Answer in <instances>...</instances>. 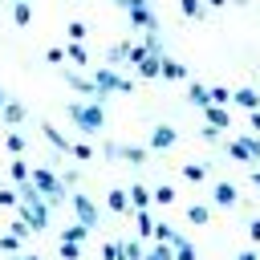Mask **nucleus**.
<instances>
[{"mask_svg": "<svg viewBox=\"0 0 260 260\" xmlns=\"http://www.w3.org/2000/svg\"><path fill=\"white\" fill-rule=\"evenodd\" d=\"M28 183L41 191V199H45L49 207H57V203H65V199H69V187H65V183H61V175H57V171H49V167H32Z\"/></svg>", "mask_w": 260, "mask_h": 260, "instance_id": "f257e3e1", "label": "nucleus"}, {"mask_svg": "<svg viewBox=\"0 0 260 260\" xmlns=\"http://www.w3.org/2000/svg\"><path fill=\"white\" fill-rule=\"evenodd\" d=\"M69 122H73L81 134H98V130L106 126V110H102L98 102H73V106H69Z\"/></svg>", "mask_w": 260, "mask_h": 260, "instance_id": "f03ea898", "label": "nucleus"}, {"mask_svg": "<svg viewBox=\"0 0 260 260\" xmlns=\"http://www.w3.org/2000/svg\"><path fill=\"white\" fill-rule=\"evenodd\" d=\"M93 85H98V102L106 98V93H130L134 89V81H126L118 69H110V65H102V69H93Z\"/></svg>", "mask_w": 260, "mask_h": 260, "instance_id": "7ed1b4c3", "label": "nucleus"}, {"mask_svg": "<svg viewBox=\"0 0 260 260\" xmlns=\"http://www.w3.org/2000/svg\"><path fill=\"white\" fill-rule=\"evenodd\" d=\"M102 154H106L110 162H130V167H142V162H146V150H142V146H130V142H106Z\"/></svg>", "mask_w": 260, "mask_h": 260, "instance_id": "20e7f679", "label": "nucleus"}, {"mask_svg": "<svg viewBox=\"0 0 260 260\" xmlns=\"http://www.w3.org/2000/svg\"><path fill=\"white\" fill-rule=\"evenodd\" d=\"M69 207H73V215H77V223H85L89 232L98 228V219H102V211H98V203L85 195V191H73L69 195Z\"/></svg>", "mask_w": 260, "mask_h": 260, "instance_id": "39448f33", "label": "nucleus"}, {"mask_svg": "<svg viewBox=\"0 0 260 260\" xmlns=\"http://www.w3.org/2000/svg\"><path fill=\"white\" fill-rule=\"evenodd\" d=\"M65 85L77 89L81 98H93V102H98V85H93V77H85L81 69H69V73H65ZM98 106H102V102H98Z\"/></svg>", "mask_w": 260, "mask_h": 260, "instance_id": "423d86ee", "label": "nucleus"}, {"mask_svg": "<svg viewBox=\"0 0 260 260\" xmlns=\"http://www.w3.org/2000/svg\"><path fill=\"white\" fill-rule=\"evenodd\" d=\"M130 24H134V28H142V32H158V16H154V8H150V4L130 8Z\"/></svg>", "mask_w": 260, "mask_h": 260, "instance_id": "0eeeda50", "label": "nucleus"}, {"mask_svg": "<svg viewBox=\"0 0 260 260\" xmlns=\"http://www.w3.org/2000/svg\"><path fill=\"white\" fill-rule=\"evenodd\" d=\"M175 142H179V130H175V126L158 122V126L150 130V150H171Z\"/></svg>", "mask_w": 260, "mask_h": 260, "instance_id": "6e6552de", "label": "nucleus"}, {"mask_svg": "<svg viewBox=\"0 0 260 260\" xmlns=\"http://www.w3.org/2000/svg\"><path fill=\"white\" fill-rule=\"evenodd\" d=\"M232 102H236L240 110H248V114H252V110H260V93H256L252 85H240V89H232Z\"/></svg>", "mask_w": 260, "mask_h": 260, "instance_id": "1a4fd4ad", "label": "nucleus"}, {"mask_svg": "<svg viewBox=\"0 0 260 260\" xmlns=\"http://www.w3.org/2000/svg\"><path fill=\"white\" fill-rule=\"evenodd\" d=\"M126 195H130V207H134V211H146V207L154 203L150 187H142V183H130V187H126Z\"/></svg>", "mask_w": 260, "mask_h": 260, "instance_id": "9d476101", "label": "nucleus"}, {"mask_svg": "<svg viewBox=\"0 0 260 260\" xmlns=\"http://www.w3.org/2000/svg\"><path fill=\"white\" fill-rule=\"evenodd\" d=\"M0 118H4V122L16 130V126L28 118V110H24V102H12V98H8V102H4V110H0Z\"/></svg>", "mask_w": 260, "mask_h": 260, "instance_id": "9b49d317", "label": "nucleus"}, {"mask_svg": "<svg viewBox=\"0 0 260 260\" xmlns=\"http://www.w3.org/2000/svg\"><path fill=\"white\" fill-rule=\"evenodd\" d=\"M158 77H167V81H183V77H187V65H183V61H175V57H162Z\"/></svg>", "mask_w": 260, "mask_h": 260, "instance_id": "f8f14e48", "label": "nucleus"}, {"mask_svg": "<svg viewBox=\"0 0 260 260\" xmlns=\"http://www.w3.org/2000/svg\"><path fill=\"white\" fill-rule=\"evenodd\" d=\"M203 118H207V126H215V130H228V126H232V114H228L223 106H203Z\"/></svg>", "mask_w": 260, "mask_h": 260, "instance_id": "ddd939ff", "label": "nucleus"}, {"mask_svg": "<svg viewBox=\"0 0 260 260\" xmlns=\"http://www.w3.org/2000/svg\"><path fill=\"white\" fill-rule=\"evenodd\" d=\"M41 134H45V142H49L53 150H65V154H69V146H73V142H69V138H65V134H61L57 126H49V122H41Z\"/></svg>", "mask_w": 260, "mask_h": 260, "instance_id": "4468645a", "label": "nucleus"}, {"mask_svg": "<svg viewBox=\"0 0 260 260\" xmlns=\"http://www.w3.org/2000/svg\"><path fill=\"white\" fill-rule=\"evenodd\" d=\"M130 49H134L130 41H118V45H110V49H106V65L114 69V65H122V61H130Z\"/></svg>", "mask_w": 260, "mask_h": 260, "instance_id": "2eb2a0df", "label": "nucleus"}, {"mask_svg": "<svg viewBox=\"0 0 260 260\" xmlns=\"http://www.w3.org/2000/svg\"><path fill=\"white\" fill-rule=\"evenodd\" d=\"M211 199H215L219 207H236V199H240V195H236V187H232V183H215V187H211Z\"/></svg>", "mask_w": 260, "mask_h": 260, "instance_id": "dca6fc26", "label": "nucleus"}, {"mask_svg": "<svg viewBox=\"0 0 260 260\" xmlns=\"http://www.w3.org/2000/svg\"><path fill=\"white\" fill-rule=\"evenodd\" d=\"M106 207H110L114 215H122V211H130V195H126L122 187H110V195H106Z\"/></svg>", "mask_w": 260, "mask_h": 260, "instance_id": "f3484780", "label": "nucleus"}, {"mask_svg": "<svg viewBox=\"0 0 260 260\" xmlns=\"http://www.w3.org/2000/svg\"><path fill=\"white\" fill-rule=\"evenodd\" d=\"M187 102H191V106H199V110H203V106H211L207 85H203V81H191V85H187Z\"/></svg>", "mask_w": 260, "mask_h": 260, "instance_id": "a211bd4d", "label": "nucleus"}, {"mask_svg": "<svg viewBox=\"0 0 260 260\" xmlns=\"http://www.w3.org/2000/svg\"><path fill=\"white\" fill-rule=\"evenodd\" d=\"M65 57H69V61H73L77 69H85V65H89V53H85V41H73V45L65 49Z\"/></svg>", "mask_w": 260, "mask_h": 260, "instance_id": "6ab92c4d", "label": "nucleus"}, {"mask_svg": "<svg viewBox=\"0 0 260 260\" xmlns=\"http://www.w3.org/2000/svg\"><path fill=\"white\" fill-rule=\"evenodd\" d=\"M85 236H89V228H85V223H77V219L61 232V240H65V244H85Z\"/></svg>", "mask_w": 260, "mask_h": 260, "instance_id": "aec40b11", "label": "nucleus"}, {"mask_svg": "<svg viewBox=\"0 0 260 260\" xmlns=\"http://www.w3.org/2000/svg\"><path fill=\"white\" fill-rule=\"evenodd\" d=\"M179 8H183L187 20H203V16H207V4H203V0H179Z\"/></svg>", "mask_w": 260, "mask_h": 260, "instance_id": "412c9836", "label": "nucleus"}, {"mask_svg": "<svg viewBox=\"0 0 260 260\" xmlns=\"http://www.w3.org/2000/svg\"><path fill=\"white\" fill-rule=\"evenodd\" d=\"M134 223H138V240H154V219L146 211H134Z\"/></svg>", "mask_w": 260, "mask_h": 260, "instance_id": "4be33fe9", "label": "nucleus"}, {"mask_svg": "<svg viewBox=\"0 0 260 260\" xmlns=\"http://www.w3.org/2000/svg\"><path fill=\"white\" fill-rule=\"evenodd\" d=\"M8 175H12V183H28V175H32V167H28L24 158H12V167H8Z\"/></svg>", "mask_w": 260, "mask_h": 260, "instance_id": "5701e85b", "label": "nucleus"}, {"mask_svg": "<svg viewBox=\"0 0 260 260\" xmlns=\"http://www.w3.org/2000/svg\"><path fill=\"white\" fill-rule=\"evenodd\" d=\"M158 65H162V57H142L134 69H138L142 77H158Z\"/></svg>", "mask_w": 260, "mask_h": 260, "instance_id": "b1692460", "label": "nucleus"}, {"mask_svg": "<svg viewBox=\"0 0 260 260\" xmlns=\"http://www.w3.org/2000/svg\"><path fill=\"white\" fill-rule=\"evenodd\" d=\"M4 146H8V154H12V158H20V154H24V150H28V142H24V138H20V134H16V130H12V134H8V138H4Z\"/></svg>", "mask_w": 260, "mask_h": 260, "instance_id": "393cba45", "label": "nucleus"}, {"mask_svg": "<svg viewBox=\"0 0 260 260\" xmlns=\"http://www.w3.org/2000/svg\"><path fill=\"white\" fill-rule=\"evenodd\" d=\"M187 219H191V223H207V219H211V207H207V203H191V207H187Z\"/></svg>", "mask_w": 260, "mask_h": 260, "instance_id": "a878e982", "label": "nucleus"}, {"mask_svg": "<svg viewBox=\"0 0 260 260\" xmlns=\"http://www.w3.org/2000/svg\"><path fill=\"white\" fill-rule=\"evenodd\" d=\"M171 252H175V260H199V256H195V248H191V244H187L183 236H179V240L171 244Z\"/></svg>", "mask_w": 260, "mask_h": 260, "instance_id": "bb28decb", "label": "nucleus"}, {"mask_svg": "<svg viewBox=\"0 0 260 260\" xmlns=\"http://www.w3.org/2000/svg\"><path fill=\"white\" fill-rule=\"evenodd\" d=\"M12 20H16V24H28V20H32V8H28V0H16V4H12Z\"/></svg>", "mask_w": 260, "mask_h": 260, "instance_id": "cd10ccee", "label": "nucleus"}, {"mask_svg": "<svg viewBox=\"0 0 260 260\" xmlns=\"http://www.w3.org/2000/svg\"><path fill=\"white\" fill-rule=\"evenodd\" d=\"M154 240H158V244H175V240H179V232H175L171 223H154Z\"/></svg>", "mask_w": 260, "mask_h": 260, "instance_id": "c85d7f7f", "label": "nucleus"}, {"mask_svg": "<svg viewBox=\"0 0 260 260\" xmlns=\"http://www.w3.org/2000/svg\"><path fill=\"white\" fill-rule=\"evenodd\" d=\"M240 142H244V150L252 154V162H260V134H240Z\"/></svg>", "mask_w": 260, "mask_h": 260, "instance_id": "c756f323", "label": "nucleus"}, {"mask_svg": "<svg viewBox=\"0 0 260 260\" xmlns=\"http://www.w3.org/2000/svg\"><path fill=\"white\" fill-rule=\"evenodd\" d=\"M142 260H175V252H171V244H154V248H146Z\"/></svg>", "mask_w": 260, "mask_h": 260, "instance_id": "7c9ffc66", "label": "nucleus"}, {"mask_svg": "<svg viewBox=\"0 0 260 260\" xmlns=\"http://www.w3.org/2000/svg\"><path fill=\"white\" fill-rule=\"evenodd\" d=\"M207 93H211V106H223V102H232V89H228V85H207Z\"/></svg>", "mask_w": 260, "mask_h": 260, "instance_id": "2f4dec72", "label": "nucleus"}, {"mask_svg": "<svg viewBox=\"0 0 260 260\" xmlns=\"http://www.w3.org/2000/svg\"><path fill=\"white\" fill-rule=\"evenodd\" d=\"M183 179H191V183H203V179H207V167H199V162H187V167H183Z\"/></svg>", "mask_w": 260, "mask_h": 260, "instance_id": "473e14b6", "label": "nucleus"}, {"mask_svg": "<svg viewBox=\"0 0 260 260\" xmlns=\"http://www.w3.org/2000/svg\"><path fill=\"white\" fill-rule=\"evenodd\" d=\"M8 232H12V236H16V240H28V236H32V228H28V219H24V215H16V219H12V228H8Z\"/></svg>", "mask_w": 260, "mask_h": 260, "instance_id": "72a5a7b5", "label": "nucleus"}, {"mask_svg": "<svg viewBox=\"0 0 260 260\" xmlns=\"http://www.w3.org/2000/svg\"><path fill=\"white\" fill-rule=\"evenodd\" d=\"M20 244H24V240H16L12 232H8V236H0V252H4V256H16V252H20Z\"/></svg>", "mask_w": 260, "mask_h": 260, "instance_id": "f704fd0d", "label": "nucleus"}, {"mask_svg": "<svg viewBox=\"0 0 260 260\" xmlns=\"http://www.w3.org/2000/svg\"><path fill=\"white\" fill-rule=\"evenodd\" d=\"M102 260H126V256H122V240H110V244H102Z\"/></svg>", "mask_w": 260, "mask_h": 260, "instance_id": "c9c22d12", "label": "nucleus"}, {"mask_svg": "<svg viewBox=\"0 0 260 260\" xmlns=\"http://www.w3.org/2000/svg\"><path fill=\"white\" fill-rule=\"evenodd\" d=\"M69 154H73V158H81V162H85V158H93V154H98V150H93V146H89V142H73V146H69Z\"/></svg>", "mask_w": 260, "mask_h": 260, "instance_id": "e433bc0d", "label": "nucleus"}, {"mask_svg": "<svg viewBox=\"0 0 260 260\" xmlns=\"http://www.w3.org/2000/svg\"><path fill=\"white\" fill-rule=\"evenodd\" d=\"M57 252H61V260H81V244H57Z\"/></svg>", "mask_w": 260, "mask_h": 260, "instance_id": "4c0bfd02", "label": "nucleus"}, {"mask_svg": "<svg viewBox=\"0 0 260 260\" xmlns=\"http://www.w3.org/2000/svg\"><path fill=\"white\" fill-rule=\"evenodd\" d=\"M150 195H154V203H175V187H167V183H162V187H154Z\"/></svg>", "mask_w": 260, "mask_h": 260, "instance_id": "58836bf2", "label": "nucleus"}, {"mask_svg": "<svg viewBox=\"0 0 260 260\" xmlns=\"http://www.w3.org/2000/svg\"><path fill=\"white\" fill-rule=\"evenodd\" d=\"M0 207H20V199H16V191H8V187H0Z\"/></svg>", "mask_w": 260, "mask_h": 260, "instance_id": "ea45409f", "label": "nucleus"}, {"mask_svg": "<svg viewBox=\"0 0 260 260\" xmlns=\"http://www.w3.org/2000/svg\"><path fill=\"white\" fill-rule=\"evenodd\" d=\"M69 37H73V41H85V24H81V20H69Z\"/></svg>", "mask_w": 260, "mask_h": 260, "instance_id": "a19ab883", "label": "nucleus"}, {"mask_svg": "<svg viewBox=\"0 0 260 260\" xmlns=\"http://www.w3.org/2000/svg\"><path fill=\"white\" fill-rule=\"evenodd\" d=\"M199 134H203V142H219V134H223V130H215V126H207V122H203V130H199Z\"/></svg>", "mask_w": 260, "mask_h": 260, "instance_id": "79ce46f5", "label": "nucleus"}, {"mask_svg": "<svg viewBox=\"0 0 260 260\" xmlns=\"http://www.w3.org/2000/svg\"><path fill=\"white\" fill-rule=\"evenodd\" d=\"M248 236H252V240L260 244V219H252V223H248Z\"/></svg>", "mask_w": 260, "mask_h": 260, "instance_id": "37998d69", "label": "nucleus"}, {"mask_svg": "<svg viewBox=\"0 0 260 260\" xmlns=\"http://www.w3.org/2000/svg\"><path fill=\"white\" fill-rule=\"evenodd\" d=\"M248 122H252V130L260 134V110H252V114H248Z\"/></svg>", "mask_w": 260, "mask_h": 260, "instance_id": "c03bdc74", "label": "nucleus"}, {"mask_svg": "<svg viewBox=\"0 0 260 260\" xmlns=\"http://www.w3.org/2000/svg\"><path fill=\"white\" fill-rule=\"evenodd\" d=\"M236 260H260V256H256V252H252V248H248V252H240V256H236Z\"/></svg>", "mask_w": 260, "mask_h": 260, "instance_id": "a18cd8bd", "label": "nucleus"}, {"mask_svg": "<svg viewBox=\"0 0 260 260\" xmlns=\"http://www.w3.org/2000/svg\"><path fill=\"white\" fill-rule=\"evenodd\" d=\"M203 4H207V8H223L228 0H203Z\"/></svg>", "mask_w": 260, "mask_h": 260, "instance_id": "49530a36", "label": "nucleus"}, {"mask_svg": "<svg viewBox=\"0 0 260 260\" xmlns=\"http://www.w3.org/2000/svg\"><path fill=\"white\" fill-rule=\"evenodd\" d=\"M20 260H41V256H32V252H20Z\"/></svg>", "mask_w": 260, "mask_h": 260, "instance_id": "de8ad7c7", "label": "nucleus"}, {"mask_svg": "<svg viewBox=\"0 0 260 260\" xmlns=\"http://www.w3.org/2000/svg\"><path fill=\"white\" fill-rule=\"evenodd\" d=\"M4 102H8V93H4V85H0V110H4Z\"/></svg>", "mask_w": 260, "mask_h": 260, "instance_id": "09e8293b", "label": "nucleus"}, {"mask_svg": "<svg viewBox=\"0 0 260 260\" xmlns=\"http://www.w3.org/2000/svg\"><path fill=\"white\" fill-rule=\"evenodd\" d=\"M252 183H256V187H260V171H252Z\"/></svg>", "mask_w": 260, "mask_h": 260, "instance_id": "8fccbe9b", "label": "nucleus"}, {"mask_svg": "<svg viewBox=\"0 0 260 260\" xmlns=\"http://www.w3.org/2000/svg\"><path fill=\"white\" fill-rule=\"evenodd\" d=\"M114 4H122V8H126V0H114Z\"/></svg>", "mask_w": 260, "mask_h": 260, "instance_id": "3c124183", "label": "nucleus"}, {"mask_svg": "<svg viewBox=\"0 0 260 260\" xmlns=\"http://www.w3.org/2000/svg\"><path fill=\"white\" fill-rule=\"evenodd\" d=\"M12 4H16V0H12Z\"/></svg>", "mask_w": 260, "mask_h": 260, "instance_id": "603ef678", "label": "nucleus"}]
</instances>
